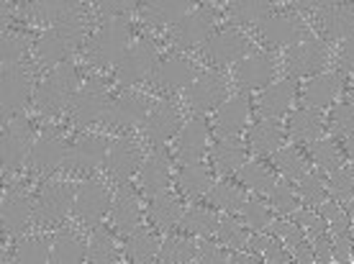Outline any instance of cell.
I'll use <instances>...</instances> for the list:
<instances>
[{"label":"cell","mask_w":354,"mask_h":264,"mask_svg":"<svg viewBox=\"0 0 354 264\" xmlns=\"http://www.w3.org/2000/svg\"><path fill=\"white\" fill-rule=\"evenodd\" d=\"M162 82H167L172 88H183V85H193L195 82V70L193 64L185 59H167L160 67Z\"/></svg>","instance_id":"25"},{"label":"cell","mask_w":354,"mask_h":264,"mask_svg":"<svg viewBox=\"0 0 354 264\" xmlns=\"http://www.w3.org/2000/svg\"><path fill=\"white\" fill-rule=\"evenodd\" d=\"M223 95H226V79L216 77V75H205V77H198L190 85L187 100L198 111H211L218 103H223Z\"/></svg>","instance_id":"4"},{"label":"cell","mask_w":354,"mask_h":264,"mask_svg":"<svg viewBox=\"0 0 354 264\" xmlns=\"http://www.w3.org/2000/svg\"><path fill=\"white\" fill-rule=\"evenodd\" d=\"M295 100V82H272L259 97V111L267 118H277L290 111V103Z\"/></svg>","instance_id":"10"},{"label":"cell","mask_w":354,"mask_h":264,"mask_svg":"<svg viewBox=\"0 0 354 264\" xmlns=\"http://www.w3.org/2000/svg\"><path fill=\"white\" fill-rule=\"evenodd\" d=\"M303 6H313V8H326V6H334V0H301Z\"/></svg>","instance_id":"38"},{"label":"cell","mask_w":354,"mask_h":264,"mask_svg":"<svg viewBox=\"0 0 354 264\" xmlns=\"http://www.w3.org/2000/svg\"><path fill=\"white\" fill-rule=\"evenodd\" d=\"M331 124L342 133H354V100L352 103H339L331 111Z\"/></svg>","instance_id":"34"},{"label":"cell","mask_w":354,"mask_h":264,"mask_svg":"<svg viewBox=\"0 0 354 264\" xmlns=\"http://www.w3.org/2000/svg\"><path fill=\"white\" fill-rule=\"evenodd\" d=\"M321 26L326 31L328 39L337 41H349L354 39V8L352 6H326L321 10Z\"/></svg>","instance_id":"5"},{"label":"cell","mask_w":354,"mask_h":264,"mask_svg":"<svg viewBox=\"0 0 354 264\" xmlns=\"http://www.w3.org/2000/svg\"><path fill=\"white\" fill-rule=\"evenodd\" d=\"M270 202L274 205V211H280V213H295L303 205L301 195L292 193L290 185H274L272 190H270Z\"/></svg>","instance_id":"30"},{"label":"cell","mask_w":354,"mask_h":264,"mask_svg":"<svg viewBox=\"0 0 354 264\" xmlns=\"http://www.w3.org/2000/svg\"><path fill=\"white\" fill-rule=\"evenodd\" d=\"M167 185H169V162L165 157L149 159L142 167V190L149 195H157Z\"/></svg>","instance_id":"19"},{"label":"cell","mask_w":354,"mask_h":264,"mask_svg":"<svg viewBox=\"0 0 354 264\" xmlns=\"http://www.w3.org/2000/svg\"><path fill=\"white\" fill-rule=\"evenodd\" d=\"M274 162L280 164V169H283L290 180H301V177L306 175V167H303L301 157H298L290 147H280V149L274 151Z\"/></svg>","instance_id":"32"},{"label":"cell","mask_w":354,"mask_h":264,"mask_svg":"<svg viewBox=\"0 0 354 264\" xmlns=\"http://www.w3.org/2000/svg\"><path fill=\"white\" fill-rule=\"evenodd\" d=\"M211 144H208V126L203 121H190L183 131L180 147H177V157L183 164H195L203 157H208Z\"/></svg>","instance_id":"2"},{"label":"cell","mask_w":354,"mask_h":264,"mask_svg":"<svg viewBox=\"0 0 354 264\" xmlns=\"http://www.w3.org/2000/svg\"><path fill=\"white\" fill-rule=\"evenodd\" d=\"M352 100H354V85H352Z\"/></svg>","instance_id":"40"},{"label":"cell","mask_w":354,"mask_h":264,"mask_svg":"<svg viewBox=\"0 0 354 264\" xmlns=\"http://www.w3.org/2000/svg\"><path fill=\"white\" fill-rule=\"evenodd\" d=\"M288 133L295 136L298 141L308 144V141H316L324 133V124H321V113L319 108H301L290 115L288 121Z\"/></svg>","instance_id":"13"},{"label":"cell","mask_w":354,"mask_h":264,"mask_svg":"<svg viewBox=\"0 0 354 264\" xmlns=\"http://www.w3.org/2000/svg\"><path fill=\"white\" fill-rule=\"evenodd\" d=\"M249 113H252V108H249L244 95L223 100L221 106H218V133L221 136H236L239 129L247 126Z\"/></svg>","instance_id":"9"},{"label":"cell","mask_w":354,"mask_h":264,"mask_svg":"<svg viewBox=\"0 0 354 264\" xmlns=\"http://www.w3.org/2000/svg\"><path fill=\"white\" fill-rule=\"evenodd\" d=\"M262 39L270 41V44H301L306 41L303 39V28L290 21V18H272V21H262Z\"/></svg>","instance_id":"15"},{"label":"cell","mask_w":354,"mask_h":264,"mask_svg":"<svg viewBox=\"0 0 354 264\" xmlns=\"http://www.w3.org/2000/svg\"><path fill=\"white\" fill-rule=\"evenodd\" d=\"M270 6L272 0H234L231 13L244 23H259L270 13Z\"/></svg>","instance_id":"28"},{"label":"cell","mask_w":354,"mask_h":264,"mask_svg":"<svg viewBox=\"0 0 354 264\" xmlns=\"http://www.w3.org/2000/svg\"><path fill=\"white\" fill-rule=\"evenodd\" d=\"M75 211L80 213V218L85 220H97L108 213V193L100 185L90 182L77 193L75 198Z\"/></svg>","instance_id":"14"},{"label":"cell","mask_w":354,"mask_h":264,"mask_svg":"<svg viewBox=\"0 0 354 264\" xmlns=\"http://www.w3.org/2000/svg\"><path fill=\"white\" fill-rule=\"evenodd\" d=\"M308 149H310V159L319 164V167H324L326 172H334V169L342 167V154H339V149L331 144V141H308Z\"/></svg>","instance_id":"26"},{"label":"cell","mask_w":354,"mask_h":264,"mask_svg":"<svg viewBox=\"0 0 354 264\" xmlns=\"http://www.w3.org/2000/svg\"><path fill=\"white\" fill-rule=\"evenodd\" d=\"M187 3L190 0H151L147 13H151L160 21H180V18L185 16Z\"/></svg>","instance_id":"29"},{"label":"cell","mask_w":354,"mask_h":264,"mask_svg":"<svg viewBox=\"0 0 354 264\" xmlns=\"http://www.w3.org/2000/svg\"><path fill=\"white\" fill-rule=\"evenodd\" d=\"M208 54L218 64H231V62H239L249 54V41L247 36H241L239 31H223L216 39H211L208 44Z\"/></svg>","instance_id":"6"},{"label":"cell","mask_w":354,"mask_h":264,"mask_svg":"<svg viewBox=\"0 0 354 264\" xmlns=\"http://www.w3.org/2000/svg\"><path fill=\"white\" fill-rule=\"evenodd\" d=\"M149 220L154 226H160V229L175 226L177 220H183V208H180V202H177L167 190H162V193L151 195Z\"/></svg>","instance_id":"18"},{"label":"cell","mask_w":354,"mask_h":264,"mask_svg":"<svg viewBox=\"0 0 354 264\" xmlns=\"http://www.w3.org/2000/svg\"><path fill=\"white\" fill-rule=\"evenodd\" d=\"M113 226L124 234H131V231L139 229V218H142V208H139V200L131 190L121 187L118 190V198L113 200Z\"/></svg>","instance_id":"12"},{"label":"cell","mask_w":354,"mask_h":264,"mask_svg":"<svg viewBox=\"0 0 354 264\" xmlns=\"http://www.w3.org/2000/svg\"><path fill=\"white\" fill-rule=\"evenodd\" d=\"M239 177H241V182H244V185H249L252 190H257V193L270 195V190L277 185L272 172H270L265 164H257V162H247V164H241Z\"/></svg>","instance_id":"24"},{"label":"cell","mask_w":354,"mask_h":264,"mask_svg":"<svg viewBox=\"0 0 354 264\" xmlns=\"http://www.w3.org/2000/svg\"><path fill=\"white\" fill-rule=\"evenodd\" d=\"M283 141H285V131L277 124H272L270 118L267 121H257V124H252V129H249V144L257 151H262V154L277 151L283 147Z\"/></svg>","instance_id":"17"},{"label":"cell","mask_w":354,"mask_h":264,"mask_svg":"<svg viewBox=\"0 0 354 264\" xmlns=\"http://www.w3.org/2000/svg\"><path fill=\"white\" fill-rule=\"evenodd\" d=\"M339 90H342V75L313 77L310 82H306V88H303V103L308 108L331 106V103L337 100Z\"/></svg>","instance_id":"8"},{"label":"cell","mask_w":354,"mask_h":264,"mask_svg":"<svg viewBox=\"0 0 354 264\" xmlns=\"http://www.w3.org/2000/svg\"><path fill=\"white\" fill-rule=\"evenodd\" d=\"M180 185L185 190L187 195H193V198H203V195L211 193V175H208V169L201 164V162H195V164H185L183 172H180Z\"/></svg>","instance_id":"20"},{"label":"cell","mask_w":354,"mask_h":264,"mask_svg":"<svg viewBox=\"0 0 354 264\" xmlns=\"http://www.w3.org/2000/svg\"><path fill=\"white\" fill-rule=\"evenodd\" d=\"M160 247V241L154 238V234H149L147 229H136L131 231V236H129V259L133 262H149L154 259V252Z\"/></svg>","instance_id":"23"},{"label":"cell","mask_w":354,"mask_h":264,"mask_svg":"<svg viewBox=\"0 0 354 264\" xmlns=\"http://www.w3.org/2000/svg\"><path fill=\"white\" fill-rule=\"evenodd\" d=\"M195 249L187 238H172L162 247V262H190L195 259Z\"/></svg>","instance_id":"31"},{"label":"cell","mask_w":354,"mask_h":264,"mask_svg":"<svg viewBox=\"0 0 354 264\" xmlns=\"http://www.w3.org/2000/svg\"><path fill=\"white\" fill-rule=\"evenodd\" d=\"M139 162H142V154H139V149H136L133 144H129V141L113 144L106 154V169L111 172L113 180H118V182L131 175Z\"/></svg>","instance_id":"7"},{"label":"cell","mask_w":354,"mask_h":264,"mask_svg":"<svg viewBox=\"0 0 354 264\" xmlns=\"http://www.w3.org/2000/svg\"><path fill=\"white\" fill-rule=\"evenodd\" d=\"M342 62H344L346 70L354 72V39L344 41V46H342Z\"/></svg>","instance_id":"37"},{"label":"cell","mask_w":354,"mask_h":264,"mask_svg":"<svg viewBox=\"0 0 354 264\" xmlns=\"http://www.w3.org/2000/svg\"><path fill=\"white\" fill-rule=\"evenodd\" d=\"M75 190L67 185H54L49 187L44 195H41V200L36 205V218L39 220H46V223H54V220H62L70 208L75 205Z\"/></svg>","instance_id":"3"},{"label":"cell","mask_w":354,"mask_h":264,"mask_svg":"<svg viewBox=\"0 0 354 264\" xmlns=\"http://www.w3.org/2000/svg\"><path fill=\"white\" fill-rule=\"evenodd\" d=\"M28 220V202H8L6 208H3V223L8 226V229H21L24 223Z\"/></svg>","instance_id":"35"},{"label":"cell","mask_w":354,"mask_h":264,"mask_svg":"<svg viewBox=\"0 0 354 264\" xmlns=\"http://www.w3.org/2000/svg\"><path fill=\"white\" fill-rule=\"evenodd\" d=\"M241 213H244V220L254 231H265L272 223V213L267 211V205H262V202H244Z\"/></svg>","instance_id":"33"},{"label":"cell","mask_w":354,"mask_h":264,"mask_svg":"<svg viewBox=\"0 0 354 264\" xmlns=\"http://www.w3.org/2000/svg\"><path fill=\"white\" fill-rule=\"evenodd\" d=\"M177 126H180V115H177L175 108H169V106L154 108V111L147 115V133H149V139L157 141V144H165V141L177 131Z\"/></svg>","instance_id":"16"},{"label":"cell","mask_w":354,"mask_h":264,"mask_svg":"<svg viewBox=\"0 0 354 264\" xmlns=\"http://www.w3.org/2000/svg\"><path fill=\"white\" fill-rule=\"evenodd\" d=\"M177 41L183 46H195L201 44L208 36V18L205 16H185L175 23Z\"/></svg>","instance_id":"21"},{"label":"cell","mask_w":354,"mask_h":264,"mask_svg":"<svg viewBox=\"0 0 354 264\" xmlns=\"http://www.w3.org/2000/svg\"><path fill=\"white\" fill-rule=\"evenodd\" d=\"M236 82L241 88H265L267 82L272 79V62L267 57H244L236 64Z\"/></svg>","instance_id":"11"},{"label":"cell","mask_w":354,"mask_h":264,"mask_svg":"<svg viewBox=\"0 0 354 264\" xmlns=\"http://www.w3.org/2000/svg\"><path fill=\"white\" fill-rule=\"evenodd\" d=\"M344 151L349 154V159H352V164H354V139L344 141Z\"/></svg>","instance_id":"39"},{"label":"cell","mask_w":354,"mask_h":264,"mask_svg":"<svg viewBox=\"0 0 354 264\" xmlns=\"http://www.w3.org/2000/svg\"><path fill=\"white\" fill-rule=\"evenodd\" d=\"M324 64H326V54L316 41L295 44L290 57H288V70L292 77H313L316 72L324 70Z\"/></svg>","instance_id":"1"},{"label":"cell","mask_w":354,"mask_h":264,"mask_svg":"<svg viewBox=\"0 0 354 264\" xmlns=\"http://www.w3.org/2000/svg\"><path fill=\"white\" fill-rule=\"evenodd\" d=\"M82 249L77 241L72 236H62L59 241H57V247H54V259H59V262H75V259H82Z\"/></svg>","instance_id":"36"},{"label":"cell","mask_w":354,"mask_h":264,"mask_svg":"<svg viewBox=\"0 0 354 264\" xmlns=\"http://www.w3.org/2000/svg\"><path fill=\"white\" fill-rule=\"evenodd\" d=\"M218 226L221 220L211 213V208H195L187 216H183V229L193 236H211V234H218Z\"/></svg>","instance_id":"22"},{"label":"cell","mask_w":354,"mask_h":264,"mask_svg":"<svg viewBox=\"0 0 354 264\" xmlns=\"http://www.w3.org/2000/svg\"><path fill=\"white\" fill-rule=\"evenodd\" d=\"M208 198V202H213L216 208H226V211H241V205H244V195H241L239 187L234 185H213L211 193L205 195Z\"/></svg>","instance_id":"27"}]
</instances>
